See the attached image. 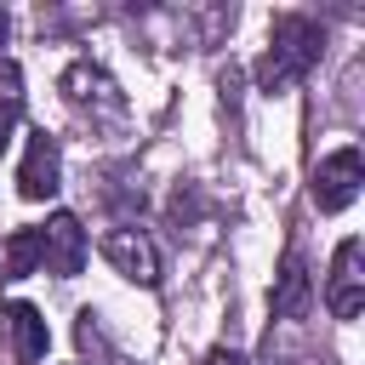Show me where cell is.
Returning a JSON list of instances; mask_svg holds the SVG:
<instances>
[{"instance_id": "6da1fadb", "label": "cell", "mask_w": 365, "mask_h": 365, "mask_svg": "<svg viewBox=\"0 0 365 365\" xmlns=\"http://www.w3.org/2000/svg\"><path fill=\"white\" fill-rule=\"evenodd\" d=\"M325 51V34L308 11H279L274 17V34H268V51L257 57V86L262 91H285L297 80H308V68L319 63Z\"/></svg>"}, {"instance_id": "7a4b0ae2", "label": "cell", "mask_w": 365, "mask_h": 365, "mask_svg": "<svg viewBox=\"0 0 365 365\" xmlns=\"http://www.w3.org/2000/svg\"><path fill=\"white\" fill-rule=\"evenodd\" d=\"M57 86H63V97H68V108H74V114L103 120V125L125 120V91H120V86H114V74H108L103 63H91V57L68 63Z\"/></svg>"}, {"instance_id": "3957f363", "label": "cell", "mask_w": 365, "mask_h": 365, "mask_svg": "<svg viewBox=\"0 0 365 365\" xmlns=\"http://www.w3.org/2000/svg\"><path fill=\"white\" fill-rule=\"evenodd\" d=\"M359 182H365V160H359V148H336V154H325V160L314 165L308 194H314V205L331 217V211H348V205H354Z\"/></svg>"}, {"instance_id": "277c9868", "label": "cell", "mask_w": 365, "mask_h": 365, "mask_svg": "<svg viewBox=\"0 0 365 365\" xmlns=\"http://www.w3.org/2000/svg\"><path fill=\"white\" fill-rule=\"evenodd\" d=\"M40 268L57 274V279H74L86 268V228L74 211H51L40 222Z\"/></svg>"}, {"instance_id": "5b68a950", "label": "cell", "mask_w": 365, "mask_h": 365, "mask_svg": "<svg viewBox=\"0 0 365 365\" xmlns=\"http://www.w3.org/2000/svg\"><path fill=\"white\" fill-rule=\"evenodd\" d=\"M325 308L336 319H354L365 308V245L359 240H342L336 257H331V274H325Z\"/></svg>"}, {"instance_id": "8992f818", "label": "cell", "mask_w": 365, "mask_h": 365, "mask_svg": "<svg viewBox=\"0 0 365 365\" xmlns=\"http://www.w3.org/2000/svg\"><path fill=\"white\" fill-rule=\"evenodd\" d=\"M103 257H108L114 274H125L131 285H143V291L160 285V251H154V240H148L143 228H108V234H103Z\"/></svg>"}, {"instance_id": "52a82bcc", "label": "cell", "mask_w": 365, "mask_h": 365, "mask_svg": "<svg viewBox=\"0 0 365 365\" xmlns=\"http://www.w3.org/2000/svg\"><path fill=\"white\" fill-rule=\"evenodd\" d=\"M63 188V154H57V137L34 131L29 148H23V165H17V194L23 200H51Z\"/></svg>"}, {"instance_id": "ba28073f", "label": "cell", "mask_w": 365, "mask_h": 365, "mask_svg": "<svg viewBox=\"0 0 365 365\" xmlns=\"http://www.w3.org/2000/svg\"><path fill=\"white\" fill-rule=\"evenodd\" d=\"M308 314H314V274H308L302 251L291 245L274 274V319H308Z\"/></svg>"}, {"instance_id": "9c48e42d", "label": "cell", "mask_w": 365, "mask_h": 365, "mask_svg": "<svg viewBox=\"0 0 365 365\" xmlns=\"http://www.w3.org/2000/svg\"><path fill=\"white\" fill-rule=\"evenodd\" d=\"M6 331H11V354H17L23 365L46 359L51 331H46V319H40V308H34V302H6Z\"/></svg>"}, {"instance_id": "30bf717a", "label": "cell", "mask_w": 365, "mask_h": 365, "mask_svg": "<svg viewBox=\"0 0 365 365\" xmlns=\"http://www.w3.org/2000/svg\"><path fill=\"white\" fill-rule=\"evenodd\" d=\"M40 268V228H17L6 240V279H23Z\"/></svg>"}, {"instance_id": "8fae6325", "label": "cell", "mask_w": 365, "mask_h": 365, "mask_svg": "<svg viewBox=\"0 0 365 365\" xmlns=\"http://www.w3.org/2000/svg\"><path fill=\"white\" fill-rule=\"evenodd\" d=\"M11 131H17V97H0V154H6Z\"/></svg>"}, {"instance_id": "7c38bea8", "label": "cell", "mask_w": 365, "mask_h": 365, "mask_svg": "<svg viewBox=\"0 0 365 365\" xmlns=\"http://www.w3.org/2000/svg\"><path fill=\"white\" fill-rule=\"evenodd\" d=\"M200 365H251V359H245V354H234V348H211Z\"/></svg>"}, {"instance_id": "4fadbf2b", "label": "cell", "mask_w": 365, "mask_h": 365, "mask_svg": "<svg viewBox=\"0 0 365 365\" xmlns=\"http://www.w3.org/2000/svg\"><path fill=\"white\" fill-rule=\"evenodd\" d=\"M6 34H11V17H6V11H0V46H6Z\"/></svg>"}]
</instances>
